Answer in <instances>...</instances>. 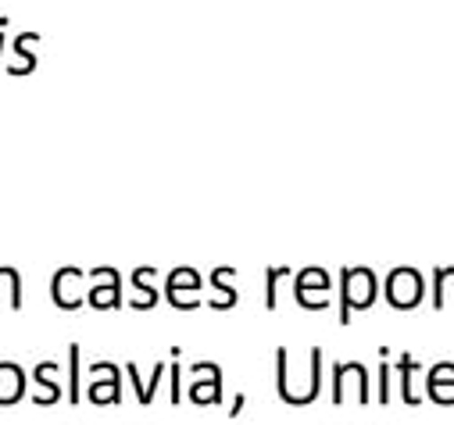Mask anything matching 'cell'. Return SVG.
<instances>
[{
	"instance_id": "cell-1",
	"label": "cell",
	"mask_w": 454,
	"mask_h": 425,
	"mask_svg": "<svg viewBox=\"0 0 454 425\" xmlns=\"http://www.w3.org/2000/svg\"><path fill=\"white\" fill-rule=\"evenodd\" d=\"M380 297V279L372 268H344L340 272V326H351L355 311H369Z\"/></svg>"
},
{
	"instance_id": "cell-15",
	"label": "cell",
	"mask_w": 454,
	"mask_h": 425,
	"mask_svg": "<svg viewBox=\"0 0 454 425\" xmlns=\"http://www.w3.org/2000/svg\"><path fill=\"white\" fill-rule=\"evenodd\" d=\"M394 372L401 375V397H404V404H408V407H419L422 397L415 393V372H422V365H419L411 354H401L397 365H394Z\"/></svg>"
},
{
	"instance_id": "cell-3",
	"label": "cell",
	"mask_w": 454,
	"mask_h": 425,
	"mask_svg": "<svg viewBox=\"0 0 454 425\" xmlns=\"http://www.w3.org/2000/svg\"><path fill=\"white\" fill-rule=\"evenodd\" d=\"M329 290H333V279L325 268L311 265V268H301L294 275V297L304 311H325L329 307Z\"/></svg>"
},
{
	"instance_id": "cell-18",
	"label": "cell",
	"mask_w": 454,
	"mask_h": 425,
	"mask_svg": "<svg viewBox=\"0 0 454 425\" xmlns=\"http://www.w3.org/2000/svg\"><path fill=\"white\" fill-rule=\"evenodd\" d=\"M286 275H294L286 265L265 272V307H269V311H276V304H279V297H276V293H279V279H286Z\"/></svg>"
},
{
	"instance_id": "cell-10",
	"label": "cell",
	"mask_w": 454,
	"mask_h": 425,
	"mask_svg": "<svg viewBox=\"0 0 454 425\" xmlns=\"http://www.w3.org/2000/svg\"><path fill=\"white\" fill-rule=\"evenodd\" d=\"M426 393L440 407H454V361H436L426 372Z\"/></svg>"
},
{
	"instance_id": "cell-9",
	"label": "cell",
	"mask_w": 454,
	"mask_h": 425,
	"mask_svg": "<svg viewBox=\"0 0 454 425\" xmlns=\"http://www.w3.org/2000/svg\"><path fill=\"white\" fill-rule=\"evenodd\" d=\"M86 400L97 404V407H107V404H122V368L115 365L104 375H90V386H86Z\"/></svg>"
},
{
	"instance_id": "cell-8",
	"label": "cell",
	"mask_w": 454,
	"mask_h": 425,
	"mask_svg": "<svg viewBox=\"0 0 454 425\" xmlns=\"http://www.w3.org/2000/svg\"><path fill=\"white\" fill-rule=\"evenodd\" d=\"M82 272L79 268H61V272H54V279H51V297H54V304L61 307V311H79L82 307Z\"/></svg>"
},
{
	"instance_id": "cell-19",
	"label": "cell",
	"mask_w": 454,
	"mask_h": 425,
	"mask_svg": "<svg viewBox=\"0 0 454 425\" xmlns=\"http://www.w3.org/2000/svg\"><path fill=\"white\" fill-rule=\"evenodd\" d=\"M390 375H394V368L387 365V347H380V390H376V404H390Z\"/></svg>"
},
{
	"instance_id": "cell-2",
	"label": "cell",
	"mask_w": 454,
	"mask_h": 425,
	"mask_svg": "<svg viewBox=\"0 0 454 425\" xmlns=\"http://www.w3.org/2000/svg\"><path fill=\"white\" fill-rule=\"evenodd\" d=\"M422 297H426V279H422L419 268H408L404 265V268H394L387 275V300H390V307L415 311L422 304Z\"/></svg>"
},
{
	"instance_id": "cell-11",
	"label": "cell",
	"mask_w": 454,
	"mask_h": 425,
	"mask_svg": "<svg viewBox=\"0 0 454 425\" xmlns=\"http://www.w3.org/2000/svg\"><path fill=\"white\" fill-rule=\"evenodd\" d=\"M233 279H237V268H215V272H211V290H215V297L207 300L211 311H230V307H237L240 293H237Z\"/></svg>"
},
{
	"instance_id": "cell-7",
	"label": "cell",
	"mask_w": 454,
	"mask_h": 425,
	"mask_svg": "<svg viewBox=\"0 0 454 425\" xmlns=\"http://www.w3.org/2000/svg\"><path fill=\"white\" fill-rule=\"evenodd\" d=\"M348 379H355L358 390H362L358 404H369V400H372V390H369V368H365L362 361H336V365H333V404H336V407L344 404V397H348V393H344Z\"/></svg>"
},
{
	"instance_id": "cell-12",
	"label": "cell",
	"mask_w": 454,
	"mask_h": 425,
	"mask_svg": "<svg viewBox=\"0 0 454 425\" xmlns=\"http://www.w3.org/2000/svg\"><path fill=\"white\" fill-rule=\"evenodd\" d=\"M26 393V368L15 361H0V407L19 404Z\"/></svg>"
},
{
	"instance_id": "cell-14",
	"label": "cell",
	"mask_w": 454,
	"mask_h": 425,
	"mask_svg": "<svg viewBox=\"0 0 454 425\" xmlns=\"http://www.w3.org/2000/svg\"><path fill=\"white\" fill-rule=\"evenodd\" d=\"M154 275H158V272H154L151 265H144V268L133 272V290H137V297L129 300L133 311H151V307L158 304V286H151Z\"/></svg>"
},
{
	"instance_id": "cell-16",
	"label": "cell",
	"mask_w": 454,
	"mask_h": 425,
	"mask_svg": "<svg viewBox=\"0 0 454 425\" xmlns=\"http://www.w3.org/2000/svg\"><path fill=\"white\" fill-rule=\"evenodd\" d=\"M33 43H40V33H22L19 40H15V65L8 68L12 75H29L33 68H36V54H33Z\"/></svg>"
},
{
	"instance_id": "cell-5",
	"label": "cell",
	"mask_w": 454,
	"mask_h": 425,
	"mask_svg": "<svg viewBox=\"0 0 454 425\" xmlns=\"http://www.w3.org/2000/svg\"><path fill=\"white\" fill-rule=\"evenodd\" d=\"M90 279L104 282V286H90L86 290V304L93 311H119L122 307V275L115 268H107V265L90 268Z\"/></svg>"
},
{
	"instance_id": "cell-13",
	"label": "cell",
	"mask_w": 454,
	"mask_h": 425,
	"mask_svg": "<svg viewBox=\"0 0 454 425\" xmlns=\"http://www.w3.org/2000/svg\"><path fill=\"white\" fill-rule=\"evenodd\" d=\"M58 365L54 361H40L36 368H33V379L40 382V393L33 397V404L36 407H51V404H58L61 400V382H58Z\"/></svg>"
},
{
	"instance_id": "cell-21",
	"label": "cell",
	"mask_w": 454,
	"mask_h": 425,
	"mask_svg": "<svg viewBox=\"0 0 454 425\" xmlns=\"http://www.w3.org/2000/svg\"><path fill=\"white\" fill-rule=\"evenodd\" d=\"M244 407H247V397H244V393H237V397H233V404H230V418H240V414H244Z\"/></svg>"
},
{
	"instance_id": "cell-6",
	"label": "cell",
	"mask_w": 454,
	"mask_h": 425,
	"mask_svg": "<svg viewBox=\"0 0 454 425\" xmlns=\"http://www.w3.org/2000/svg\"><path fill=\"white\" fill-rule=\"evenodd\" d=\"M193 382H190V400L200 407L222 404V368L215 361H197L193 368Z\"/></svg>"
},
{
	"instance_id": "cell-20",
	"label": "cell",
	"mask_w": 454,
	"mask_h": 425,
	"mask_svg": "<svg viewBox=\"0 0 454 425\" xmlns=\"http://www.w3.org/2000/svg\"><path fill=\"white\" fill-rule=\"evenodd\" d=\"M176 361L168 365V382H172V404H183V368H179V354H172Z\"/></svg>"
},
{
	"instance_id": "cell-17",
	"label": "cell",
	"mask_w": 454,
	"mask_h": 425,
	"mask_svg": "<svg viewBox=\"0 0 454 425\" xmlns=\"http://www.w3.org/2000/svg\"><path fill=\"white\" fill-rule=\"evenodd\" d=\"M82 347H68V404H82Z\"/></svg>"
},
{
	"instance_id": "cell-4",
	"label": "cell",
	"mask_w": 454,
	"mask_h": 425,
	"mask_svg": "<svg viewBox=\"0 0 454 425\" xmlns=\"http://www.w3.org/2000/svg\"><path fill=\"white\" fill-rule=\"evenodd\" d=\"M200 290H204V279H200V272L190 268V265L172 268L168 279H165V297H168V304L179 307V311L200 307Z\"/></svg>"
},
{
	"instance_id": "cell-22",
	"label": "cell",
	"mask_w": 454,
	"mask_h": 425,
	"mask_svg": "<svg viewBox=\"0 0 454 425\" xmlns=\"http://www.w3.org/2000/svg\"><path fill=\"white\" fill-rule=\"evenodd\" d=\"M4 43H8V36H4V33H0V58H4Z\"/></svg>"
}]
</instances>
